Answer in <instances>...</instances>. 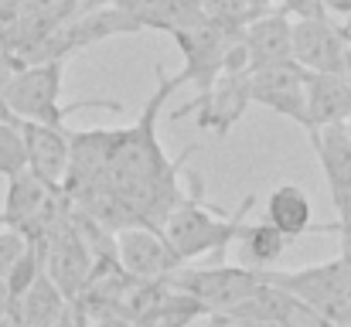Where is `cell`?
Segmentation results:
<instances>
[{"label":"cell","mask_w":351,"mask_h":327,"mask_svg":"<svg viewBox=\"0 0 351 327\" xmlns=\"http://www.w3.org/2000/svg\"><path fill=\"white\" fill-rule=\"evenodd\" d=\"M62 79H65V58H45V62H31L10 72L7 86H3V109L10 119L21 123H55L65 126V119L79 109L99 106L117 112V99H82L65 106L62 103Z\"/></svg>","instance_id":"cell-1"},{"label":"cell","mask_w":351,"mask_h":327,"mask_svg":"<svg viewBox=\"0 0 351 327\" xmlns=\"http://www.w3.org/2000/svg\"><path fill=\"white\" fill-rule=\"evenodd\" d=\"M256 205V198H245L242 208L235 215H226L219 208H208L198 195V181H195V191L167 215V221L160 225L164 239L171 242V249L178 252V259L188 266L208 252H226L229 245H235L239 239V228L245 225V215L249 208Z\"/></svg>","instance_id":"cell-2"},{"label":"cell","mask_w":351,"mask_h":327,"mask_svg":"<svg viewBox=\"0 0 351 327\" xmlns=\"http://www.w3.org/2000/svg\"><path fill=\"white\" fill-rule=\"evenodd\" d=\"M266 283L287 290L293 300L307 304L314 314L335 327L351 324V266L345 259H331L324 266H307L297 273H266L259 269Z\"/></svg>","instance_id":"cell-3"},{"label":"cell","mask_w":351,"mask_h":327,"mask_svg":"<svg viewBox=\"0 0 351 327\" xmlns=\"http://www.w3.org/2000/svg\"><path fill=\"white\" fill-rule=\"evenodd\" d=\"M164 283L188 293L215 317V314H226L235 304H242L249 293H256L263 287V273L249 269V266H181Z\"/></svg>","instance_id":"cell-4"},{"label":"cell","mask_w":351,"mask_h":327,"mask_svg":"<svg viewBox=\"0 0 351 327\" xmlns=\"http://www.w3.org/2000/svg\"><path fill=\"white\" fill-rule=\"evenodd\" d=\"M293 62L304 72L351 79V31L328 14L293 17Z\"/></svg>","instance_id":"cell-5"},{"label":"cell","mask_w":351,"mask_h":327,"mask_svg":"<svg viewBox=\"0 0 351 327\" xmlns=\"http://www.w3.org/2000/svg\"><path fill=\"white\" fill-rule=\"evenodd\" d=\"M239 34H242V31H239ZM239 34L219 27V24H212L208 17H202L198 24H191V27L171 34L174 45H178L181 55H184V65H181V72L174 75L178 86H198V96H205V93L219 82V75H222V69H226L229 45H232Z\"/></svg>","instance_id":"cell-6"},{"label":"cell","mask_w":351,"mask_h":327,"mask_svg":"<svg viewBox=\"0 0 351 327\" xmlns=\"http://www.w3.org/2000/svg\"><path fill=\"white\" fill-rule=\"evenodd\" d=\"M311 147L317 154L324 184L331 191V205L338 215V235L345 245V259L351 263V140L348 126H324V130H311Z\"/></svg>","instance_id":"cell-7"},{"label":"cell","mask_w":351,"mask_h":327,"mask_svg":"<svg viewBox=\"0 0 351 327\" xmlns=\"http://www.w3.org/2000/svg\"><path fill=\"white\" fill-rule=\"evenodd\" d=\"M38 242H41V252H45V276L72 304L82 293V287L89 283V276L96 269V259L86 249V242L79 239V232L72 228L69 208H65V215L45 232V239H38Z\"/></svg>","instance_id":"cell-8"},{"label":"cell","mask_w":351,"mask_h":327,"mask_svg":"<svg viewBox=\"0 0 351 327\" xmlns=\"http://www.w3.org/2000/svg\"><path fill=\"white\" fill-rule=\"evenodd\" d=\"M117 263L130 280L140 283H164L184 266L164 232L154 225H133L117 232Z\"/></svg>","instance_id":"cell-9"},{"label":"cell","mask_w":351,"mask_h":327,"mask_svg":"<svg viewBox=\"0 0 351 327\" xmlns=\"http://www.w3.org/2000/svg\"><path fill=\"white\" fill-rule=\"evenodd\" d=\"M249 103L269 109L276 116L293 119L297 126L311 130L307 119V72L297 62L266 65L249 75Z\"/></svg>","instance_id":"cell-10"},{"label":"cell","mask_w":351,"mask_h":327,"mask_svg":"<svg viewBox=\"0 0 351 327\" xmlns=\"http://www.w3.org/2000/svg\"><path fill=\"white\" fill-rule=\"evenodd\" d=\"M249 75L252 72H222L219 82L205 96H195L191 103H184L178 112H171V119H181V116L202 109L198 112V126L212 130L219 140L229 136V130L245 116V109L252 106L249 103Z\"/></svg>","instance_id":"cell-11"},{"label":"cell","mask_w":351,"mask_h":327,"mask_svg":"<svg viewBox=\"0 0 351 327\" xmlns=\"http://www.w3.org/2000/svg\"><path fill=\"white\" fill-rule=\"evenodd\" d=\"M117 140L119 130H82L69 136V171L62 181V195L69 202L103 181L110 157L117 150Z\"/></svg>","instance_id":"cell-12"},{"label":"cell","mask_w":351,"mask_h":327,"mask_svg":"<svg viewBox=\"0 0 351 327\" xmlns=\"http://www.w3.org/2000/svg\"><path fill=\"white\" fill-rule=\"evenodd\" d=\"M21 136H24V154H27V171L34 178H41L48 188L62 191L65 171H69V136L72 130L55 126V123H21Z\"/></svg>","instance_id":"cell-13"},{"label":"cell","mask_w":351,"mask_h":327,"mask_svg":"<svg viewBox=\"0 0 351 327\" xmlns=\"http://www.w3.org/2000/svg\"><path fill=\"white\" fill-rule=\"evenodd\" d=\"M242 45H245L249 72H259V69L280 65V62H293V21H290V14L283 7L259 14L256 21L245 24Z\"/></svg>","instance_id":"cell-14"},{"label":"cell","mask_w":351,"mask_h":327,"mask_svg":"<svg viewBox=\"0 0 351 327\" xmlns=\"http://www.w3.org/2000/svg\"><path fill=\"white\" fill-rule=\"evenodd\" d=\"M307 119L311 130L345 126L351 119V79L307 72ZM307 130V133H311Z\"/></svg>","instance_id":"cell-15"},{"label":"cell","mask_w":351,"mask_h":327,"mask_svg":"<svg viewBox=\"0 0 351 327\" xmlns=\"http://www.w3.org/2000/svg\"><path fill=\"white\" fill-rule=\"evenodd\" d=\"M266 221L283 232L287 239H300L307 232H338V225H314V212H311V198L304 195V188L297 184H280L269 191L266 198Z\"/></svg>","instance_id":"cell-16"},{"label":"cell","mask_w":351,"mask_h":327,"mask_svg":"<svg viewBox=\"0 0 351 327\" xmlns=\"http://www.w3.org/2000/svg\"><path fill=\"white\" fill-rule=\"evenodd\" d=\"M119 10L140 27V31H164V34H178L191 24H198L205 14L195 3L184 0H113Z\"/></svg>","instance_id":"cell-17"},{"label":"cell","mask_w":351,"mask_h":327,"mask_svg":"<svg viewBox=\"0 0 351 327\" xmlns=\"http://www.w3.org/2000/svg\"><path fill=\"white\" fill-rule=\"evenodd\" d=\"M69 300L62 297V290L41 273L17 300H14V311L21 314V321L27 327H55L65 314H69Z\"/></svg>","instance_id":"cell-18"},{"label":"cell","mask_w":351,"mask_h":327,"mask_svg":"<svg viewBox=\"0 0 351 327\" xmlns=\"http://www.w3.org/2000/svg\"><path fill=\"white\" fill-rule=\"evenodd\" d=\"M239 249H242V259H245V266L249 269H269L283 252H287V235L283 232H276L266 218H259V221H245L242 228H239Z\"/></svg>","instance_id":"cell-19"},{"label":"cell","mask_w":351,"mask_h":327,"mask_svg":"<svg viewBox=\"0 0 351 327\" xmlns=\"http://www.w3.org/2000/svg\"><path fill=\"white\" fill-rule=\"evenodd\" d=\"M27 171V154H24V136L17 119H0V174L14 178Z\"/></svg>","instance_id":"cell-20"},{"label":"cell","mask_w":351,"mask_h":327,"mask_svg":"<svg viewBox=\"0 0 351 327\" xmlns=\"http://www.w3.org/2000/svg\"><path fill=\"white\" fill-rule=\"evenodd\" d=\"M45 273V252H41V242H31L27 245V252L17 259V266L7 273V287H10V297L17 300L38 276Z\"/></svg>","instance_id":"cell-21"},{"label":"cell","mask_w":351,"mask_h":327,"mask_svg":"<svg viewBox=\"0 0 351 327\" xmlns=\"http://www.w3.org/2000/svg\"><path fill=\"white\" fill-rule=\"evenodd\" d=\"M34 239H27L21 228H10V225H0V276L7 280V273L17 266V259L27 252Z\"/></svg>","instance_id":"cell-22"},{"label":"cell","mask_w":351,"mask_h":327,"mask_svg":"<svg viewBox=\"0 0 351 327\" xmlns=\"http://www.w3.org/2000/svg\"><path fill=\"white\" fill-rule=\"evenodd\" d=\"M82 327H140L133 317L119 314V311H110V314H96V317H79Z\"/></svg>","instance_id":"cell-23"},{"label":"cell","mask_w":351,"mask_h":327,"mask_svg":"<svg viewBox=\"0 0 351 327\" xmlns=\"http://www.w3.org/2000/svg\"><path fill=\"white\" fill-rule=\"evenodd\" d=\"M280 7L290 17H311V14H324V7L317 0H280Z\"/></svg>","instance_id":"cell-24"},{"label":"cell","mask_w":351,"mask_h":327,"mask_svg":"<svg viewBox=\"0 0 351 327\" xmlns=\"http://www.w3.org/2000/svg\"><path fill=\"white\" fill-rule=\"evenodd\" d=\"M321 7H324V14H338V17H345V27L351 31V0H317Z\"/></svg>","instance_id":"cell-25"},{"label":"cell","mask_w":351,"mask_h":327,"mask_svg":"<svg viewBox=\"0 0 351 327\" xmlns=\"http://www.w3.org/2000/svg\"><path fill=\"white\" fill-rule=\"evenodd\" d=\"M10 307H14V297H10V287H7V280L0 276V317H3Z\"/></svg>","instance_id":"cell-26"},{"label":"cell","mask_w":351,"mask_h":327,"mask_svg":"<svg viewBox=\"0 0 351 327\" xmlns=\"http://www.w3.org/2000/svg\"><path fill=\"white\" fill-rule=\"evenodd\" d=\"M0 327H27V324H24V321H21V314H17V311L10 307V311H7V314L0 317Z\"/></svg>","instance_id":"cell-27"},{"label":"cell","mask_w":351,"mask_h":327,"mask_svg":"<svg viewBox=\"0 0 351 327\" xmlns=\"http://www.w3.org/2000/svg\"><path fill=\"white\" fill-rule=\"evenodd\" d=\"M7 79H10V69H3V65H0V119H10V116H7V109H3V86H7Z\"/></svg>","instance_id":"cell-28"},{"label":"cell","mask_w":351,"mask_h":327,"mask_svg":"<svg viewBox=\"0 0 351 327\" xmlns=\"http://www.w3.org/2000/svg\"><path fill=\"white\" fill-rule=\"evenodd\" d=\"M184 3H195V7H202V3H205V0H184Z\"/></svg>","instance_id":"cell-29"},{"label":"cell","mask_w":351,"mask_h":327,"mask_svg":"<svg viewBox=\"0 0 351 327\" xmlns=\"http://www.w3.org/2000/svg\"><path fill=\"white\" fill-rule=\"evenodd\" d=\"M345 126H348V140H351V119H348V123H345Z\"/></svg>","instance_id":"cell-30"},{"label":"cell","mask_w":351,"mask_h":327,"mask_svg":"<svg viewBox=\"0 0 351 327\" xmlns=\"http://www.w3.org/2000/svg\"><path fill=\"white\" fill-rule=\"evenodd\" d=\"M96 3H99V0H96ZM106 3H113V0H106Z\"/></svg>","instance_id":"cell-31"}]
</instances>
